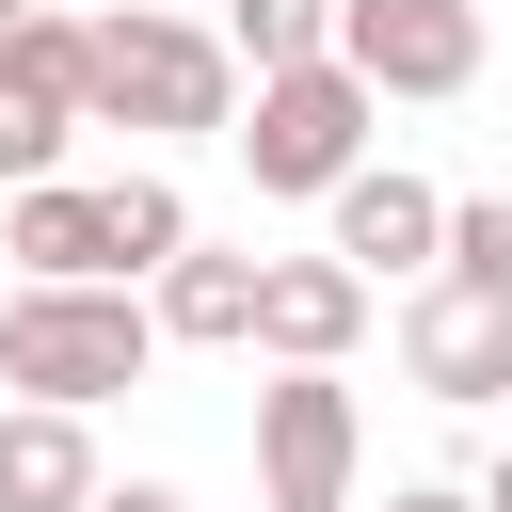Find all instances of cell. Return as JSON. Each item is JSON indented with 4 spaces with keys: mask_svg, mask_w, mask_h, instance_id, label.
<instances>
[{
    "mask_svg": "<svg viewBox=\"0 0 512 512\" xmlns=\"http://www.w3.org/2000/svg\"><path fill=\"white\" fill-rule=\"evenodd\" d=\"M96 512H192L176 480H96Z\"/></svg>",
    "mask_w": 512,
    "mask_h": 512,
    "instance_id": "obj_17",
    "label": "cell"
},
{
    "mask_svg": "<svg viewBox=\"0 0 512 512\" xmlns=\"http://www.w3.org/2000/svg\"><path fill=\"white\" fill-rule=\"evenodd\" d=\"M480 512H512V448H496V464H480Z\"/></svg>",
    "mask_w": 512,
    "mask_h": 512,
    "instance_id": "obj_18",
    "label": "cell"
},
{
    "mask_svg": "<svg viewBox=\"0 0 512 512\" xmlns=\"http://www.w3.org/2000/svg\"><path fill=\"white\" fill-rule=\"evenodd\" d=\"M0 512H96V432L48 416V400H16L0 416Z\"/></svg>",
    "mask_w": 512,
    "mask_h": 512,
    "instance_id": "obj_10",
    "label": "cell"
},
{
    "mask_svg": "<svg viewBox=\"0 0 512 512\" xmlns=\"http://www.w3.org/2000/svg\"><path fill=\"white\" fill-rule=\"evenodd\" d=\"M240 48L224 16H96V80H80V128H240Z\"/></svg>",
    "mask_w": 512,
    "mask_h": 512,
    "instance_id": "obj_1",
    "label": "cell"
},
{
    "mask_svg": "<svg viewBox=\"0 0 512 512\" xmlns=\"http://www.w3.org/2000/svg\"><path fill=\"white\" fill-rule=\"evenodd\" d=\"M448 288L512 304V192H464V208H448Z\"/></svg>",
    "mask_w": 512,
    "mask_h": 512,
    "instance_id": "obj_14",
    "label": "cell"
},
{
    "mask_svg": "<svg viewBox=\"0 0 512 512\" xmlns=\"http://www.w3.org/2000/svg\"><path fill=\"white\" fill-rule=\"evenodd\" d=\"M368 128H384V96H368L352 64H288V80H256V96H240V128H224V144L256 160V192H320V208H336V192L368 176Z\"/></svg>",
    "mask_w": 512,
    "mask_h": 512,
    "instance_id": "obj_3",
    "label": "cell"
},
{
    "mask_svg": "<svg viewBox=\"0 0 512 512\" xmlns=\"http://www.w3.org/2000/svg\"><path fill=\"white\" fill-rule=\"evenodd\" d=\"M352 336H368V272L352 256H272L256 272V352L272 368H336Z\"/></svg>",
    "mask_w": 512,
    "mask_h": 512,
    "instance_id": "obj_8",
    "label": "cell"
},
{
    "mask_svg": "<svg viewBox=\"0 0 512 512\" xmlns=\"http://www.w3.org/2000/svg\"><path fill=\"white\" fill-rule=\"evenodd\" d=\"M320 256H352L368 288H384V272H448V192L400 176V160H368V176L336 192V240H320Z\"/></svg>",
    "mask_w": 512,
    "mask_h": 512,
    "instance_id": "obj_7",
    "label": "cell"
},
{
    "mask_svg": "<svg viewBox=\"0 0 512 512\" xmlns=\"http://www.w3.org/2000/svg\"><path fill=\"white\" fill-rule=\"evenodd\" d=\"M256 272H272V256H208V240H192V256L160 272V336H192V352H256Z\"/></svg>",
    "mask_w": 512,
    "mask_h": 512,
    "instance_id": "obj_11",
    "label": "cell"
},
{
    "mask_svg": "<svg viewBox=\"0 0 512 512\" xmlns=\"http://www.w3.org/2000/svg\"><path fill=\"white\" fill-rule=\"evenodd\" d=\"M144 352H160V304H128V288H16V304H0V384L48 400V416L128 400Z\"/></svg>",
    "mask_w": 512,
    "mask_h": 512,
    "instance_id": "obj_2",
    "label": "cell"
},
{
    "mask_svg": "<svg viewBox=\"0 0 512 512\" xmlns=\"http://www.w3.org/2000/svg\"><path fill=\"white\" fill-rule=\"evenodd\" d=\"M224 48H240V80L336 64V0H224Z\"/></svg>",
    "mask_w": 512,
    "mask_h": 512,
    "instance_id": "obj_13",
    "label": "cell"
},
{
    "mask_svg": "<svg viewBox=\"0 0 512 512\" xmlns=\"http://www.w3.org/2000/svg\"><path fill=\"white\" fill-rule=\"evenodd\" d=\"M384 512H480V480H400Z\"/></svg>",
    "mask_w": 512,
    "mask_h": 512,
    "instance_id": "obj_16",
    "label": "cell"
},
{
    "mask_svg": "<svg viewBox=\"0 0 512 512\" xmlns=\"http://www.w3.org/2000/svg\"><path fill=\"white\" fill-rule=\"evenodd\" d=\"M64 128H80V112H48V96L0 80V192H48V176H64Z\"/></svg>",
    "mask_w": 512,
    "mask_h": 512,
    "instance_id": "obj_15",
    "label": "cell"
},
{
    "mask_svg": "<svg viewBox=\"0 0 512 512\" xmlns=\"http://www.w3.org/2000/svg\"><path fill=\"white\" fill-rule=\"evenodd\" d=\"M144 16H224V0H144Z\"/></svg>",
    "mask_w": 512,
    "mask_h": 512,
    "instance_id": "obj_19",
    "label": "cell"
},
{
    "mask_svg": "<svg viewBox=\"0 0 512 512\" xmlns=\"http://www.w3.org/2000/svg\"><path fill=\"white\" fill-rule=\"evenodd\" d=\"M16 16H32V0H0V32H16Z\"/></svg>",
    "mask_w": 512,
    "mask_h": 512,
    "instance_id": "obj_20",
    "label": "cell"
},
{
    "mask_svg": "<svg viewBox=\"0 0 512 512\" xmlns=\"http://www.w3.org/2000/svg\"><path fill=\"white\" fill-rule=\"evenodd\" d=\"M0 256H16V288H128V272H112V208H96L80 176L16 192V208H0Z\"/></svg>",
    "mask_w": 512,
    "mask_h": 512,
    "instance_id": "obj_9",
    "label": "cell"
},
{
    "mask_svg": "<svg viewBox=\"0 0 512 512\" xmlns=\"http://www.w3.org/2000/svg\"><path fill=\"white\" fill-rule=\"evenodd\" d=\"M352 464H368V432H352L336 368L256 384V512H352Z\"/></svg>",
    "mask_w": 512,
    "mask_h": 512,
    "instance_id": "obj_4",
    "label": "cell"
},
{
    "mask_svg": "<svg viewBox=\"0 0 512 512\" xmlns=\"http://www.w3.org/2000/svg\"><path fill=\"white\" fill-rule=\"evenodd\" d=\"M400 368L448 400V416H496L512 400V304H480V288H416V320H400Z\"/></svg>",
    "mask_w": 512,
    "mask_h": 512,
    "instance_id": "obj_6",
    "label": "cell"
},
{
    "mask_svg": "<svg viewBox=\"0 0 512 512\" xmlns=\"http://www.w3.org/2000/svg\"><path fill=\"white\" fill-rule=\"evenodd\" d=\"M336 64L368 96H464L480 80V0H336Z\"/></svg>",
    "mask_w": 512,
    "mask_h": 512,
    "instance_id": "obj_5",
    "label": "cell"
},
{
    "mask_svg": "<svg viewBox=\"0 0 512 512\" xmlns=\"http://www.w3.org/2000/svg\"><path fill=\"white\" fill-rule=\"evenodd\" d=\"M96 208H112V272L160 288V272L192 256V192H176V176H96Z\"/></svg>",
    "mask_w": 512,
    "mask_h": 512,
    "instance_id": "obj_12",
    "label": "cell"
}]
</instances>
